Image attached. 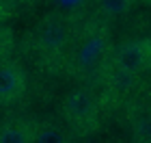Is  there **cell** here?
Here are the masks:
<instances>
[{"label":"cell","instance_id":"obj_5","mask_svg":"<svg viewBox=\"0 0 151 143\" xmlns=\"http://www.w3.org/2000/svg\"><path fill=\"white\" fill-rule=\"evenodd\" d=\"M28 89V78L22 63L15 59H4L0 63V104H15Z\"/></svg>","mask_w":151,"mask_h":143},{"label":"cell","instance_id":"obj_10","mask_svg":"<svg viewBox=\"0 0 151 143\" xmlns=\"http://www.w3.org/2000/svg\"><path fill=\"white\" fill-rule=\"evenodd\" d=\"M13 48H15V30L9 24L0 26V63L4 59H11Z\"/></svg>","mask_w":151,"mask_h":143},{"label":"cell","instance_id":"obj_4","mask_svg":"<svg viewBox=\"0 0 151 143\" xmlns=\"http://www.w3.org/2000/svg\"><path fill=\"white\" fill-rule=\"evenodd\" d=\"M108 72L121 76L138 78L145 72H151V37L127 39L112 50Z\"/></svg>","mask_w":151,"mask_h":143},{"label":"cell","instance_id":"obj_7","mask_svg":"<svg viewBox=\"0 0 151 143\" xmlns=\"http://www.w3.org/2000/svg\"><path fill=\"white\" fill-rule=\"evenodd\" d=\"M32 143H73V141L67 126L47 119V121H37Z\"/></svg>","mask_w":151,"mask_h":143},{"label":"cell","instance_id":"obj_6","mask_svg":"<svg viewBox=\"0 0 151 143\" xmlns=\"http://www.w3.org/2000/svg\"><path fill=\"white\" fill-rule=\"evenodd\" d=\"M35 119H9L0 126V143H32Z\"/></svg>","mask_w":151,"mask_h":143},{"label":"cell","instance_id":"obj_3","mask_svg":"<svg viewBox=\"0 0 151 143\" xmlns=\"http://www.w3.org/2000/svg\"><path fill=\"white\" fill-rule=\"evenodd\" d=\"M60 115H63V121L69 132H73L76 137H86L99 128V95L86 85L76 87L60 102Z\"/></svg>","mask_w":151,"mask_h":143},{"label":"cell","instance_id":"obj_9","mask_svg":"<svg viewBox=\"0 0 151 143\" xmlns=\"http://www.w3.org/2000/svg\"><path fill=\"white\" fill-rule=\"evenodd\" d=\"M134 7V2L129 0H116V2H97L95 4V13L97 17H112V15H119V13H125Z\"/></svg>","mask_w":151,"mask_h":143},{"label":"cell","instance_id":"obj_11","mask_svg":"<svg viewBox=\"0 0 151 143\" xmlns=\"http://www.w3.org/2000/svg\"><path fill=\"white\" fill-rule=\"evenodd\" d=\"M17 13V4L9 0H0V26H4L9 20Z\"/></svg>","mask_w":151,"mask_h":143},{"label":"cell","instance_id":"obj_1","mask_svg":"<svg viewBox=\"0 0 151 143\" xmlns=\"http://www.w3.org/2000/svg\"><path fill=\"white\" fill-rule=\"evenodd\" d=\"M112 50L110 28L99 17H80L63 70L82 83H95L97 78H106Z\"/></svg>","mask_w":151,"mask_h":143},{"label":"cell","instance_id":"obj_2","mask_svg":"<svg viewBox=\"0 0 151 143\" xmlns=\"http://www.w3.org/2000/svg\"><path fill=\"white\" fill-rule=\"evenodd\" d=\"M78 22H80V15L60 11V9L45 13L37 22V26L32 28V35H30L32 50L39 57V61H43L45 65L63 67V61L71 46Z\"/></svg>","mask_w":151,"mask_h":143},{"label":"cell","instance_id":"obj_8","mask_svg":"<svg viewBox=\"0 0 151 143\" xmlns=\"http://www.w3.org/2000/svg\"><path fill=\"white\" fill-rule=\"evenodd\" d=\"M132 137L136 143H151V108L136 113L132 119Z\"/></svg>","mask_w":151,"mask_h":143}]
</instances>
